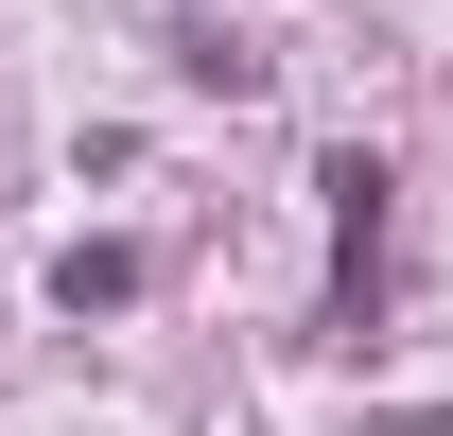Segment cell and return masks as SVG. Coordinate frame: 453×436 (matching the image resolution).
I'll return each instance as SVG.
<instances>
[{
  "mask_svg": "<svg viewBox=\"0 0 453 436\" xmlns=\"http://www.w3.org/2000/svg\"><path fill=\"white\" fill-rule=\"evenodd\" d=\"M314 192H332V245H349V262H332V331H366V297H384V192H401V175L384 158H332Z\"/></svg>",
  "mask_w": 453,
  "mask_h": 436,
  "instance_id": "obj_1",
  "label": "cell"
},
{
  "mask_svg": "<svg viewBox=\"0 0 453 436\" xmlns=\"http://www.w3.org/2000/svg\"><path fill=\"white\" fill-rule=\"evenodd\" d=\"M53 297H70V315H122V297H140V262H122V245H70Z\"/></svg>",
  "mask_w": 453,
  "mask_h": 436,
  "instance_id": "obj_2",
  "label": "cell"
}]
</instances>
